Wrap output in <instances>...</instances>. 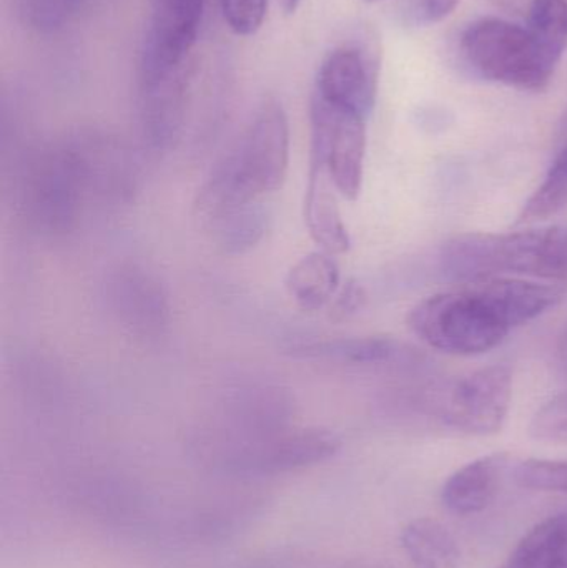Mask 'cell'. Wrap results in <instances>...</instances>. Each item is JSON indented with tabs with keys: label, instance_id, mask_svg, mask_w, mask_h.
I'll list each match as a JSON object with an SVG mask.
<instances>
[{
	"label": "cell",
	"instance_id": "1",
	"mask_svg": "<svg viewBox=\"0 0 567 568\" xmlns=\"http://www.w3.org/2000/svg\"><path fill=\"white\" fill-rule=\"evenodd\" d=\"M27 216L49 233L70 232L87 202L115 199L112 156L95 136H80L40 150L22 176Z\"/></svg>",
	"mask_w": 567,
	"mask_h": 568
},
{
	"label": "cell",
	"instance_id": "2",
	"mask_svg": "<svg viewBox=\"0 0 567 568\" xmlns=\"http://www.w3.org/2000/svg\"><path fill=\"white\" fill-rule=\"evenodd\" d=\"M288 165V116L275 97H265L239 142L216 163L200 189L195 203L200 219L275 192L285 182Z\"/></svg>",
	"mask_w": 567,
	"mask_h": 568
},
{
	"label": "cell",
	"instance_id": "3",
	"mask_svg": "<svg viewBox=\"0 0 567 568\" xmlns=\"http://www.w3.org/2000/svg\"><path fill=\"white\" fill-rule=\"evenodd\" d=\"M439 265L449 280L479 282L518 275L567 283V229L465 233L443 245Z\"/></svg>",
	"mask_w": 567,
	"mask_h": 568
},
{
	"label": "cell",
	"instance_id": "4",
	"mask_svg": "<svg viewBox=\"0 0 567 568\" xmlns=\"http://www.w3.org/2000/svg\"><path fill=\"white\" fill-rule=\"evenodd\" d=\"M435 294L413 307L408 326L429 347L455 356H479L498 347L513 331L483 280Z\"/></svg>",
	"mask_w": 567,
	"mask_h": 568
},
{
	"label": "cell",
	"instance_id": "5",
	"mask_svg": "<svg viewBox=\"0 0 567 568\" xmlns=\"http://www.w3.org/2000/svg\"><path fill=\"white\" fill-rule=\"evenodd\" d=\"M462 52L482 79L531 92L546 89L558 67L528 29L496 17L476 20L465 30Z\"/></svg>",
	"mask_w": 567,
	"mask_h": 568
},
{
	"label": "cell",
	"instance_id": "6",
	"mask_svg": "<svg viewBox=\"0 0 567 568\" xmlns=\"http://www.w3.org/2000/svg\"><path fill=\"white\" fill-rule=\"evenodd\" d=\"M206 0H152V17L140 50V95L185 83V65Z\"/></svg>",
	"mask_w": 567,
	"mask_h": 568
},
{
	"label": "cell",
	"instance_id": "7",
	"mask_svg": "<svg viewBox=\"0 0 567 568\" xmlns=\"http://www.w3.org/2000/svg\"><path fill=\"white\" fill-rule=\"evenodd\" d=\"M366 120L360 113L312 93L310 169L322 170L346 200L362 192L366 155Z\"/></svg>",
	"mask_w": 567,
	"mask_h": 568
},
{
	"label": "cell",
	"instance_id": "8",
	"mask_svg": "<svg viewBox=\"0 0 567 568\" xmlns=\"http://www.w3.org/2000/svg\"><path fill=\"white\" fill-rule=\"evenodd\" d=\"M513 399V371L505 364L483 367L438 390L428 406L445 426L468 436L502 430Z\"/></svg>",
	"mask_w": 567,
	"mask_h": 568
},
{
	"label": "cell",
	"instance_id": "9",
	"mask_svg": "<svg viewBox=\"0 0 567 568\" xmlns=\"http://www.w3.org/2000/svg\"><path fill=\"white\" fill-rule=\"evenodd\" d=\"M376 90V65L368 52L358 45H342L323 60L313 93L368 119Z\"/></svg>",
	"mask_w": 567,
	"mask_h": 568
},
{
	"label": "cell",
	"instance_id": "10",
	"mask_svg": "<svg viewBox=\"0 0 567 568\" xmlns=\"http://www.w3.org/2000/svg\"><path fill=\"white\" fill-rule=\"evenodd\" d=\"M340 446L338 436L325 429L280 433L236 450L232 464L236 469L279 473L330 459Z\"/></svg>",
	"mask_w": 567,
	"mask_h": 568
},
{
	"label": "cell",
	"instance_id": "11",
	"mask_svg": "<svg viewBox=\"0 0 567 568\" xmlns=\"http://www.w3.org/2000/svg\"><path fill=\"white\" fill-rule=\"evenodd\" d=\"M107 300L115 316L135 333H159L169 323L165 287L145 270L126 266L113 273L107 283Z\"/></svg>",
	"mask_w": 567,
	"mask_h": 568
},
{
	"label": "cell",
	"instance_id": "12",
	"mask_svg": "<svg viewBox=\"0 0 567 568\" xmlns=\"http://www.w3.org/2000/svg\"><path fill=\"white\" fill-rule=\"evenodd\" d=\"M509 466L508 454L496 453L456 470L443 487L442 500L446 509L459 516L485 510L498 496Z\"/></svg>",
	"mask_w": 567,
	"mask_h": 568
},
{
	"label": "cell",
	"instance_id": "13",
	"mask_svg": "<svg viewBox=\"0 0 567 568\" xmlns=\"http://www.w3.org/2000/svg\"><path fill=\"white\" fill-rule=\"evenodd\" d=\"M213 243L226 255H243L255 248L270 226L269 210L260 200L235 203L202 219Z\"/></svg>",
	"mask_w": 567,
	"mask_h": 568
},
{
	"label": "cell",
	"instance_id": "14",
	"mask_svg": "<svg viewBox=\"0 0 567 568\" xmlns=\"http://www.w3.org/2000/svg\"><path fill=\"white\" fill-rule=\"evenodd\" d=\"M333 183L322 170L310 169L305 195V222L312 239L330 255L348 252L350 235L342 219ZM335 189V186H333Z\"/></svg>",
	"mask_w": 567,
	"mask_h": 568
},
{
	"label": "cell",
	"instance_id": "15",
	"mask_svg": "<svg viewBox=\"0 0 567 568\" xmlns=\"http://www.w3.org/2000/svg\"><path fill=\"white\" fill-rule=\"evenodd\" d=\"M292 356L346 364H379L402 356V346L388 337H342V339L296 341Z\"/></svg>",
	"mask_w": 567,
	"mask_h": 568
},
{
	"label": "cell",
	"instance_id": "16",
	"mask_svg": "<svg viewBox=\"0 0 567 568\" xmlns=\"http://www.w3.org/2000/svg\"><path fill=\"white\" fill-rule=\"evenodd\" d=\"M286 291L303 311L322 310L338 293L340 268L330 253L303 256L286 276Z\"/></svg>",
	"mask_w": 567,
	"mask_h": 568
},
{
	"label": "cell",
	"instance_id": "17",
	"mask_svg": "<svg viewBox=\"0 0 567 568\" xmlns=\"http://www.w3.org/2000/svg\"><path fill=\"white\" fill-rule=\"evenodd\" d=\"M499 568H567V514L529 530Z\"/></svg>",
	"mask_w": 567,
	"mask_h": 568
},
{
	"label": "cell",
	"instance_id": "18",
	"mask_svg": "<svg viewBox=\"0 0 567 568\" xmlns=\"http://www.w3.org/2000/svg\"><path fill=\"white\" fill-rule=\"evenodd\" d=\"M402 546L415 568H458V544L438 520H413L403 530Z\"/></svg>",
	"mask_w": 567,
	"mask_h": 568
},
{
	"label": "cell",
	"instance_id": "19",
	"mask_svg": "<svg viewBox=\"0 0 567 568\" xmlns=\"http://www.w3.org/2000/svg\"><path fill=\"white\" fill-rule=\"evenodd\" d=\"M529 32L555 65L567 50V0H533Z\"/></svg>",
	"mask_w": 567,
	"mask_h": 568
},
{
	"label": "cell",
	"instance_id": "20",
	"mask_svg": "<svg viewBox=\"0 0 567 568\" xmlns=\"http://www.w3.org/2000/svg\"><path fill=\"white\" fill-rule=\"evenodd\" d=\"M567 206V146H555L551 166L539 189L526 202L518 223L543 222Z\"/></svg>",
	"mask_w": 567,
	"mask_h": 568
},
{
	"label": "cell",
	"instance_id": "21",
	"mask_svg": "<svg viewBox=\"0 0 567 568\" xmlns=\"http://www.w3.org/2000/svg\"><path fill=\"white\" fill-rule=\"evenodd\" d=\"M82 0H17L20 17L37 33H55L72 22Z\"/></svg>",
	"mask_w": 567,
	"mask_h": 568
},
{
	"label": "cell",
	"instance_id": "22",
	"mask_svg": "<svg viewBox=\"0 0 567 568\" xmlns=\"http://www.w3.org/2000/svg\"><path fill=\"white\" fill-rule=\"evenodd\" d=\"M513 479L523 489L567 494V460H523L513 469Z\"/></svg>",
	"mask_w": 567,
	"mask_h": 568
},
{
	"label": "cell",
	"instance_id": "23",
	"mask_svg": "<svg viewBox=\"0 0 567 568\" xmlns=\"http://www.w3.org/2000/svg\"><path fill=\"white\" fill-rule=\"evenodd\" d=\"M220 10L235 36L252 37L265 22L269 0H220Z\"/></svg>",
	"mask_w": 567,
	"mask_h": 568
},
{
	"label": "cell",
	"instance_id": "24",
	"mask_svg": "<svg viewBox=\"0 0 567 568\" xmlns=\"http://www.w3.org/2000/svg\"><path fill=\"white\" fill-rule=\"evenodd\" d=\"M529 429L536 439L567 443V390L536 413Z\"/></svg>",
	"mask_w": 567,
	"mask_h": 568
},
{
	"label": "cell",
	"instance_id": "25",
	"mask_svg": "<svg viewBox=\"0 0 567 568\" xmlns=\"http://www.w3.org/2000/svg\"><path fill=\"white\" fill-rule=\"evenodd\" d=\"M459 0H399L398 13L408 27H429L452 16Z\"/></svg>",
	"mask_w": 567,
	"mask_h": 568
},
{
	"label": "cell",
	"instance_id": "26",
	"mask_svg": "<svg viewBox=\"0 0 567 568\" xmlns=\"http://www.w3.org/2000/svg\"><path fill=\"white\" fill-rule=\"evenodd\" d=\"M363 297H365V294H363L362 287L356 283H350L340 293L338 301H336V313H353L362 304Z\"/></svg>",
	"mask_w": 567,
	"mask_h": 568
},
{
	"label": "cell",
	"instance_id": "27",
	"mask_svg": "<svg viewBox=\"0 0 567 568\" xmlns=\"http://www.w3.org/2000/svg\"><path fill=\"white\" fill-rule=\"evenodd\" d=\"M555 146H567V110L559 123L558 136H556Z\"/></svg>",
	"mask_w": 567,
	"mask_h": 568
},
{
	"label": "cell",
	"instance_id": "28",
	"mask_svg": "<svg viewBox=\"0 0 567 568\" xmlns=\"http://www.w3.org/2000/svg\"><path fill=\"white\" fill-rule=\"evenodd\" d=\"M558 356L559 361L567 367V327L563 331L561 337H559Z\"/></svg>",
	"mask_w": 567,
	"mask_h": 568
},
{
	"label": "cell",
	"instance_id": "29",
	"mask_svg": "<svg viewBox=\"0 0 567 568\" xmlns=\"http://www.w3.org/2000/svg\"><path fill=\"white\" fill-rule=\"evenodd\" d=\"M279 2L280 6H282L283 12L292 16V13L296 12V9H298L300 3H302L303 0H279Z\"/></svg>",
	"mask_w": 567,
	"mask_h": 568
},
{
	"label": "cell",
	"instance_id": "30",
	"mask_svg": "<svg viewBox=\"0 0 567 568\" xmlns=\"http://www.w3.org/2000/svg\"><path fill=\"white\" fill-rule=\"evenodd\" d=\"M363 2H366V3H375V2H379V0H363Z\"/></svg>",
	"mask_w": 567,
	"mask_h": 568
}]
</instances>
